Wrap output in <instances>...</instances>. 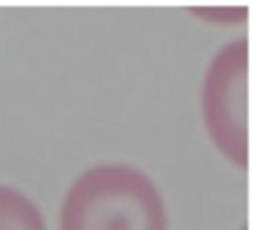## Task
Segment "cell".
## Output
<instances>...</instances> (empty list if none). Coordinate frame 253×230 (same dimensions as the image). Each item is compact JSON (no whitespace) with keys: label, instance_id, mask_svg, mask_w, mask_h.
Returning a JSON list of instances; mask_svg holds the SVG:
<instances>
[{"label":"cell","instance_id":"cell-1","mask_svg":"<svg viewBox=\"0 0 253 230\" xmlns=\"http://www.w3.org/2000/svg\"><path fill=\"white\" fill-rule=\"evenodd\" d=\"M59 230H168V212L160 188L144 171L101 163L69 184Z\"/></svg>","mask_w":253,"mask_h":230},{"label":"cell","instance_id":"cell-2","mask_svg":"<svg viewBox=\"0 0 253 230\" xmlns=\"http://www.w3.org/2000/svg\"><path fill=\"white\" fill-rule=\"evenodd\" d=\"M200 109L217 153L239 169L249 165V40L235 38L210 59Z\"/></svg>","mask_w":253,"mask_h":230},{"label":"cell","instance_id":"cell-3","mask_svg":"<svg viewBox=\"0 0 253 230\" xmlns=\"http://www.w3.org/2000/svg\"><path fill=\"white\" fill-rule=\"evenodd\" d=\"M0 230H47L38 204L22 190L0 184Z\"/></svg>","mask_w":253,"mask_h":230},{"label":"cell","instance_id":"cell-4","mask_svg":"<svg viewBox=\"0 0 253 230\" xmlns=\"http://www.w3.org/2000/svg\"><path fill=\"white\" fill-rule=\"evenodd\" d=\"M243 230H247V226H243Z\"/></svg>","mask_w":253,"mask_h":230}]
</instances>
